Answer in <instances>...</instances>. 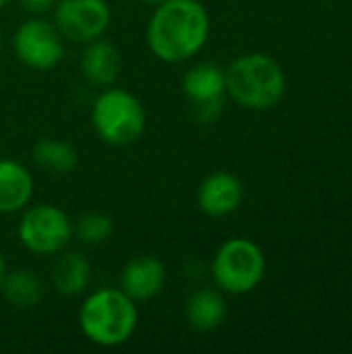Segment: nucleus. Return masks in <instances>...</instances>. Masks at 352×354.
<instances>
[{
    "mask_svg": "<svg viewBox=\"0 0 352 354\" xmlns=\"http://www.w3.org/2000/svg\"><path fill=\"white\" fill-rule=\"evenodd\" d=\"M17 236L21 245L33 255H58L73 241V222L68 220L66 212L58 205H27L21 214Z\"/></svg>",
    "mask_w": 352,
    "mask_h": 354,
    "instance_id": "obj_6",
    "label": "nucleus"
},
{
    "mask_svg": "<svg viewBox=\"0 0 352 354\" xmlns=\"http://www.w3.org/2000/svg\"><path fill=\"white\" fill-rule=\"evenodd\" d=\"M54 25L60 35L73 44H87L110 27L112 10L106 0H56Z\"/></svg>",
    "mask_w": 352,
    "mask_h": 354,
    "instance_id": "obj_8",
    "label": "nucleus"
},
{
    "mask_svg": "<svg viewBox=\"0 0 352 354\" xmlns=\"http://www.w3.org/2000/svg\"><path fill=\"white\" fill-rule=\"evenodd\" d=\"M141 2H145V4H149V6H158V4H162V2H166V0H141Z\"/></svg>",
    "mask_w": 352,
    "mask_h": 354,
    "instance_id": "obj_21",
    "label": "nucleus"
},
{
    "mask_svg": "<svg viewBox=\"0 0 352 354\" xmlns=\"http://www.w3.org/2000/svg\"><path fill=\"white\" fill-rule=\"evenodd\" d=\"M226 95L255 112L276 108L286 93V75L276 58L249 52L234 58L226 68Z\"/></svg>",
    "mask_w": 352,
    "mask_h": 354,
    "instance_id": "obj_2",
    "label": "nucleus"
},
{
    "mask_svg": "<svg viewBox=\"0 0 352 354\" xmlns=\"http://www.w3.org/2000/svg\"><path fill=\"white\" fill-rule=\"evenodd\" d=\"M81 334L95 346L116 348L133 338L139 326L137 303L120 288L91 292L77 315Z\"/></svg>",
    "mask_w": 352,
    "mask_h": 354,
    "instance_id": "obj_3",
    "label": "nucleus"
},
{
    "mask_svg": "<svg viewBox=\"0 0 352 354\" xmlns=\"http://www.w3.org/2000/svg\"><path fill=\"white\" fill-rule=\"evenodd\" d=\"M33 174L17 160L0 158V216L23 212L33 197Z\"/></svg>",
    "mask_w": 352,
    "mask_h": 354,
    "instance_id": "obj_13",
    "label": "nucleus"
},
{
    "mask_svg": "<svg viewBox=\"0 0 352 354\" xmlns=\"http://www.w3.org/2000/svg\"><path fill=\"white\" fill-rule=\"evenodd\" d=\"M183 93L197 122H214L226 100V71L216 62H199L183 77Z\"/></svg>",
    "mask_w": 352,
    "mask_h": 354,
    "instance_id": "obj_9",
    "label": "nucleus"
},
{
    "mask_svg": "<svg viewBox=\"0 0 352 354\" xmlns=\"http://www.w3.org/2000/svg\"><path fill=\"white\" fill-rule=\"evenodd\" d=\"M166 266L154 255L133 257L120 274V290L127 292L135 303L156 299L166 286Z\"/></svg>",
    "mask_w": 352,
    "mask_h": 354,
    "instance_id": "obj_11",
    "label": "nucleus"
},
{
    "mask_svg": "<svg viewBox=\"0 0 352 354\" xmlns=\"http://www.w3.org/2000/svg\"><path fill=\"white\" fill-rule=\"evenodd\" d=\"M4 276H6V259H4V255H2V251H0V286H2Z\"/></svg>",
    "mask_w": 352,
    "mask_h": 354,
    "instance_id": "obj_20",
    "label": "nucleus"
},
{
    "mask_svg": "<svg viewBox=\"0 0 352 354\" xmlns=\"http://www.w3.org/2000/svg\"><path fill=\"white\" fill-rule=\"evenodd\" d=\"M79 68L87 83L104 89L118 81L120 71H122V54L116 44H112L110 39L98 37L93 41L83 44Z\"/></svg>",
    "mask_w": 352,
    "mask_h": 354,
    "instance_id": "obj_12",
    "label": "nucleus"
},
{
    "mask_svg": "<svg viewBox=\"0 0 352 354\" xmlns=\"http://www.w3.org/2000/svg\"><path fill=\"white\" fill-rule=\"evenodd\" d=\"M210 27V12L201 0H166L154 6L145 41L158 60L180 64L205 48Z\"/></svg>",
    "mask_w": 352,
    "mask_h": 354,
    "instance_id": "obj_1",
    "label": "nucleus"
},
{
    "mask_svg": "<svg viewBox=\"0 0 352 354\" xmlns=\"http://www.w3.org/2000/svg\"><path fill=\"white\" fill-rule=\"evenodd\" d=\"M21 4V8L33 17H41L46 12H50L56 6V0H17Z\"/></svg>",
    "mask_w": 352,
    "mask_h": 354,
    "instance_id": "obj_19",
    "label": "nucleus"
},
{
    "mask_svg": "<svg viewBox=\"0 0 352 354\" xmlns=\"http://www.w3.org/2000/svg\"><path fill=\"white\" fill-rule=\"evenodd\" d=\"M91 280V263L79 251H62L52 268L54 290L62 297H79L87 290Z\"/></svg>",
    "mask_w": 352,
    "mask_h": 354,
    "instance_id": "obj_15",
    "label": "nucleus"
},
{
    "mask_svg": "<svg viewBox=\"0 0 352 354\" xmlns=\"http://www.w3.org/2000/svg\"><path fill=\"white\" fill-rule=\"evenodd\" d=\"M228 307L222 290L197 288L185 303V317L195 332H214L226 319Z\"/></svg>",
    "mask_w": 352,
    "mask_h": 354,
    "instance_id": "obj_14",
    "label": "nucleus"
},
{
    "mask_svg": "<svg viewBox=\"0 0 352 354\" xmlns=\"http://www.w3.org/2000/svg\"><path fill=\"white\" fill-rule=\"evenodd\" d=\"M0 292L4 299L17 309H31L37 307L44 299V284L41 280L29 270H6L2 280Z\"/></svg>",
    "mask_w": 352,
    "mask_h": 354,
    "instance_id": "obj_17",
    "label": "nucleus"
},
{
    "mask_svg": "<svg viewBox=\"0 0 352 354\" xmlns=\"http://www.w3.org/2000/svg\"><path fill=\"white\" fill-rule=\"evenodd\" d=\"M114 234V220L108 214L102 212H87L73 222V236L87 245V247H98L110 241Z\"/></svg>",
    "mask_w": 352,
    "mask_h": 354,
    "instance_id": "obj_18",
    "label": "nucleus"
},
{
    "mask_svg": "<svg viewBox=\"0 0 352 354\" xmlns=\"http://www.w3.org/2000/svg\"><path fill=\"white\" fill-rule=\"evenodd\" d=\"M210 272L222 292L249 295L266 276V255L251 239L234 236L220 245Z\"/></svg>",
    "mask_w": 352,
    "mask_h": 354,
    "instance_id": "obj_5",
    "label": "nucleus"
},
{
    "mask_svg": "<svg viewBox=\"0 0 352 354\" xmlns=\"http://www.w3.org/2000/svg\"><path fill=\"white\" fill-rule=\"evenodd\" d=\"M0 52H2V31H0Z\"/></svg>",
    "mask_w": 352,
    "mask_h": 354,
    "instance_id": "obj_23",
    "label": "nucleus"
},
{
    "mask_svg": "<svg viewBox=\"0 0 352 354\" xmlns=\"http://www.w3.org/2000/svg\"><path fill=\"white\" fill-rule=\"evenodd\" d=\"M245 199L243 183L237 174L216 170L207 174L197 189V205L210 218H226L234 214Z\"/></svg>",
    "mask_w": 352,
    "mask_h": 354,
    "instance_id": "obj_10",
    "label": "nucleus"
},
{
    "mask_svg": "<svg viewBox=\"0 0 352 354\" xmlns=\"http://www.w3.org/2000/svg\"><path fill=\"white\" fill-rule=\"evenodd\" d=\"M8 2H10V0H0V10H2V8H6V6H8Z\"/></svg>",
    "mask_w": 352,
    "mask_h": 354,
    "instance_id": "obj_22",
    "label": "nucleus"
},
{
    "mask_svg": "<svg viewBox=\"0 0 352 354\" xmlns=\"http://www.w3.org/2000/svg\"><path fill=\"white\" fill-rule=\"evenodd\" d=\"M31 160L50 174H71L79 164V153L68 141L44 137L33 145Z\"/></svg>",
    "mask_w": 352,
    "mask_h": 354,
    "instance_id": "obj_16",
    "label": "nucleus"
},
{
    "mask_svg": "<svg viewBox=\"0 0 352 354\" xmlns=\"http://www.w3.org/2000/svg\"><path fill=\"white\" fill-rule=\"evenodd\" d=\"M15 56L31 71H52L64 56V37L56 25L44 17L23 21L12 35Z\"/></svg>",
    "mask_w": 352,
    "mask_h": 354,
    "instance_id": "obj_7",
    "label": "nucleus"
},
{
    "mask_svg": "<svg viewBox=\"0 0 352 354\" xmlns=\"http://www.w3.org/2000/svg\"><path fill=\"white\" fill-rule=\"evenodd\" d=\"M147 114L141 100L122 87H104L91 106V127L95 135L114 147H124L141 139Z\"/></svg>",
    "mask_w": 352,
    "mask_h": 354,
    "instance_id": "obj_4",
    "label": "nucleus"
}]
</instances>
